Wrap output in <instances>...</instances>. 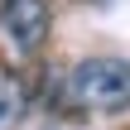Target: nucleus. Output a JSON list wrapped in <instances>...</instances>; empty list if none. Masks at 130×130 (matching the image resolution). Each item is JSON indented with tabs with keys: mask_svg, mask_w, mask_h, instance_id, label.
<instances>
[{
	"mask_svg": "<svg viewBox=\"0 0 130 130\" xmlns=\"http://www.w3.org/2000/svg\"><path fill=\"white\" fill-rule=\"evenodd\" d=\"M68 101L92 116H116L130 106V63L125 58H82L68 72Z\"/></svg>",
	"mask_w": 130,
	"mask_h": 130,
	"instance_id": "1",
	"label": "nucleus"
},
{
	"mask_svg": "<svg viewBox=\"0 0 130 130\" xmlns=\"http://www.w3.org/2000/svg\"><path fill=\"white\" fill-rule=\"evenodd\" d=\"M0 29L10 34V43L19 53H39L53 29L48 0H0Z\"/></svg>",
	"mask_w": 130,
	"mask_h": 130,
	"instance_id": "2",
	"label": "nucleus"
},
{
	"mask_svg": "<svg viewBox=\"0 0 130 130\" xmlns=\"http://www.w3.org/2000/svg\"><path fill=\"white\" fill-rule=\"evenodd\" d=\"M24 106H29V87H24V77L10 68V63H0V130H10L19 116H24Z\"/></svg>",
	"mask_w": 130,
	"mask_h": 130,
	"instance_id": "3",
	"label": "nucleus"
}]
</instances>
